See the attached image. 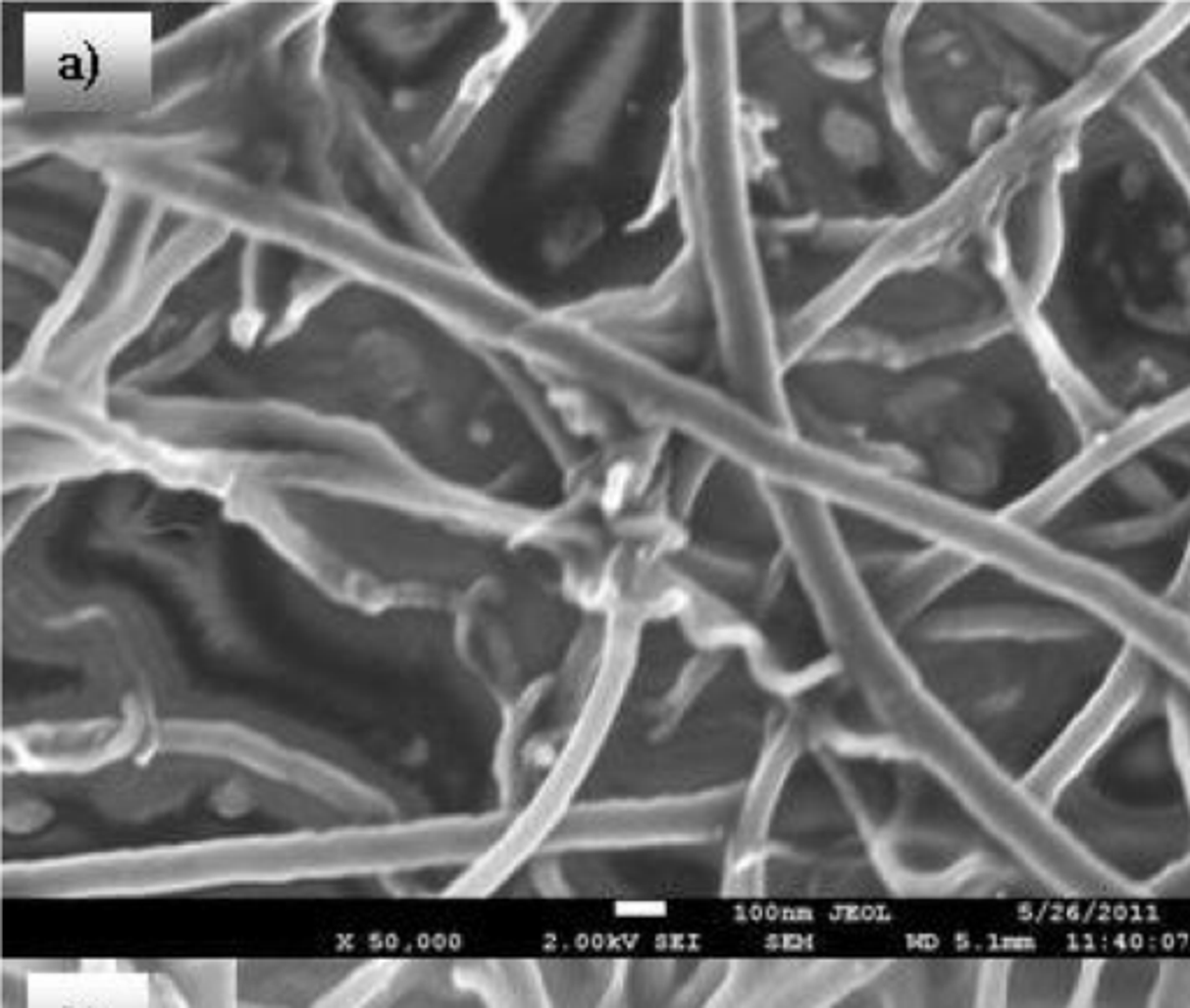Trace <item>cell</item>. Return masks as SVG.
Instances as JSON below:
<instances>
[{
    "mask_svg": "<svg viewBox=\"0 0 1190 1008\" xmlns=\"http://www.w3.org/2000/svg\"><path fill=\"white\" fill-rule=\"evenodd\" d=\"M711 168L777 346L1005 159L1021 68L974 3L704 5Z\"/></svg>",
    "mask_w": 1190,
    "mask_h": 1008,
    "instance_id": "6da1fadb",
    "label": "cell"
},
{
    "mask_svg": "<svg viewBox=\"0 0 1190 1008\" xmlns=\"http://www.w3.org/2000/svg\"><path fill=\"white\" fill-rule=\"evenodd\" d=\"M835 644L865 697L1016 841L1028 785L1151 644L1190 665L1188 623L1042 549L835 481L789 479Z\"/></svg>",
    "mask_w": 1190,
    "mask_h": 1008,
    "instance_id": "7a4b0ae2",
    "label": "cell"
},
{
    "mask_svg": "<svg viewBox=\"0 0 1190 1008\" xmlns=\"http://www.w3.org/2000/svg\"><path fill=\"white\" fill-rule=\"evenodd\" d=\"M760 446L826 479L1007 523L1095 439L1007 279L972 195L774 351Z\"/></svg>",
    "mask_w": 1190,
    "mask_h": 1008,
    "instance_id": "3957f363",
    "label": "cell"
},
{
    "mask_svg": "<svg viewBox=\"0 0 1190 1008\" xmlns=\"http://www.w3.org/2000/svg\"><path fill=\"white\" fill-rule=\"evenodd\" d=\"M507 63L528 307L595 335L686 300L723 302L704 198L702 5H533Z\"/></svg>",
    "mask_w": 1190,
    "mask_h": 1008,
    "instance_id": "277c9868",
    "label": "cell"
},
{
    "mask_svg": "<svg viewBox=\"0 0 1190 1008\" xmlns=\"http://www.w3.org/2000/svg\"><path fill=\"white\" fill-rule=\"evenodd\" d=\"M991 228L1093 439L1190 400V10L1005 168Z\"/></svg>",
    "mask_w": 1190,
    "mask_h": 1008,
    "instance_id": "5b68a950",
    "label": "cell"
},
{
    "mask_svg": "<svg viewBox=\"0 0 1190 1008\" xmlns=\"http://www.w3.org/2000/svg\"><path fill=\"white\" fill-rule=\"evenodd\" d=\"M842 679L800 681L679 595L638 588L531 862L579 890H730L811 709Z\"/></svg>",
    "mask_w": 1190,
    "mask_h": 1008,
    "instance_id": "8992f818",
    "label": "cell"
},
{
    "mask_svg": "<svg viewBox=\"0 0 1190 1008\" xmlns=\"http://www.w3.org/2000/svg\"><path fill=\"white\" fill-rule=\"evenodd\" d=\"M1025 795L1113 897L1190 894V665L1139 646Z\"/></svg>",
    "mask_w": 1190,
    "mask_h": 1008,
    "instance_id": "52a82bcc",
    "label": "cell"
},
{
    "mask_svg": "<svg viewBox=\"0 0 1190 1008\" xmlns=\"http://www.w3.org/2000/svg\"><path fill=\"white\" fill-rule=\"evenodd\" d=\"M1007 526L1188 623L1190 400L1102 434Z\"/></svg>",
    "mask_w": 1190,
    "mask_h": 1008,
    "instance_id": "ba28073f",
    "label": "cell"
},
{
    "mask_svg": "<svg viewBox=\"0 0 1190 1008\" xmlns=\"http://www.w3.org/2000/svg\"><path fill=\"white\" fill-rule=\"evenodd\" d=\"M1188 653H1190V619H1188Z\"/></svg>",
    "mask_w": 1190,
    "mask_h": 1008,
    "instance_id": "9c48e42d",
    "label": "cell"
}]
</instances>
